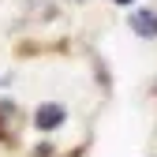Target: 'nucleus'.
<instances>
[{
  "label": "nucleus",
  "mask_w": 157,
  "mask_h": 157,
  "mask_svg": "<svg viewBox=\"0 0 157 157\" xmlns=\"http://www.w3.org/2000/svg\"><path fill=\"white\" fill-rule=\"evenodd\" d=\"M131 26H135V34H142V37H157V15L153 11H135Z\"/></svg>",
  "instance_id": "nucleus-1"
},
{
  "label": "nucleus",
  "mask_w": 157,
  "mask_h": 157,
  "mask_svg": "<svg viewBox=\"0 0 157 157\" xmlns=\"http://www.w3.org/2000/svg\"><path fill=\"white\" fill-rule=\"evenodd\" d=\"M116 4H131V0H116Z\"/></svg>",
  "instance_id": "nucleus-3"
},
{
  "label": "nucleus",
  "mask_w": 157,
  "mask_h": 157,
  "mask_svg": "<svg viewBox=\"0 0 157 157\" xmlns=\"http://www.w3.org/2000/svg\"><path fill=\"white\" fill-rule=\"evenodd\" d=\"M64 124V109L60 105H41L37 109V127H60Z\"/></svg>",
  "instance_id": "nucleus-2"
}]
</instances>
